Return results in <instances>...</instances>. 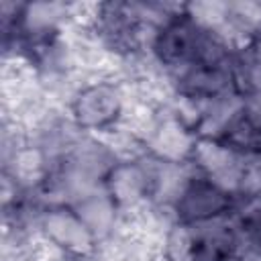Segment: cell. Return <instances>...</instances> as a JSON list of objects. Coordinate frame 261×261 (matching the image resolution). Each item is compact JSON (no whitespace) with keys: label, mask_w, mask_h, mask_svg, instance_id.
I'll return each instance as SVG.
<instances>
[{"label":"cell","mask_w":261,"mask_h":261,"mask_svg":"<svg viewBox=\"0 0 261 261\" xmlns=\"http://www.w3.org/2000/svg\"><path fill=\"white\" fill-rule=\"evenodd\" d=\"M35 228L41 241L65 259L92 261L98 255L100 241L71 204L41 206L35 218Z\"/></svg>","instance_id":"7a4b0ae2"},{"label":"cell","mask_w":261,"mask_h":261,"mask_svg":"<svg viewBox=\"0 0 261 261\" xmlns=\"http://www.w3.org/2000/svg\"><path fill=\"white\" fill-rule=\"evenodd\" d=\"M237 206L239 202L228 190H224L222 186H218L216 181L208 179L192 167V173L171 200L169 210L171 220L198 226L234 214Z\"/></svg>","instance_id":"3957f363"},{"label":"cell","mask_w":261,"mask_h":261,"mask_svg":"<svg viewBox=\"0 0 261 261\" xmlns=\"http://www.w3.org/2000/svg\"><path fill=\"white\" fill-rule=\"evenodd\" d=\"M126 96L118 82L98 77L82 84L67 102L71 124L84 135L114 133L126 116Z\"/></svg>","instance_id":"6da1fadb"},{"label":"cell","mask_w":261,"mask_h":261,"mask_svg":"<svg viewBox=\"0 0 261 261\" xmlns=\"http://www.w3.org/2000/svg\"><path fill=\"white\" fill-rule=\"evenodd\" d=\"M71 206L75 208V212L82 216V220L90 226V230L96 234L100 243L110 239L114 234V228H118L122 212L112 202V198L104 192V188L82 196Z\"/></svg>","instance_id":"277c9868"}]
</instances>
